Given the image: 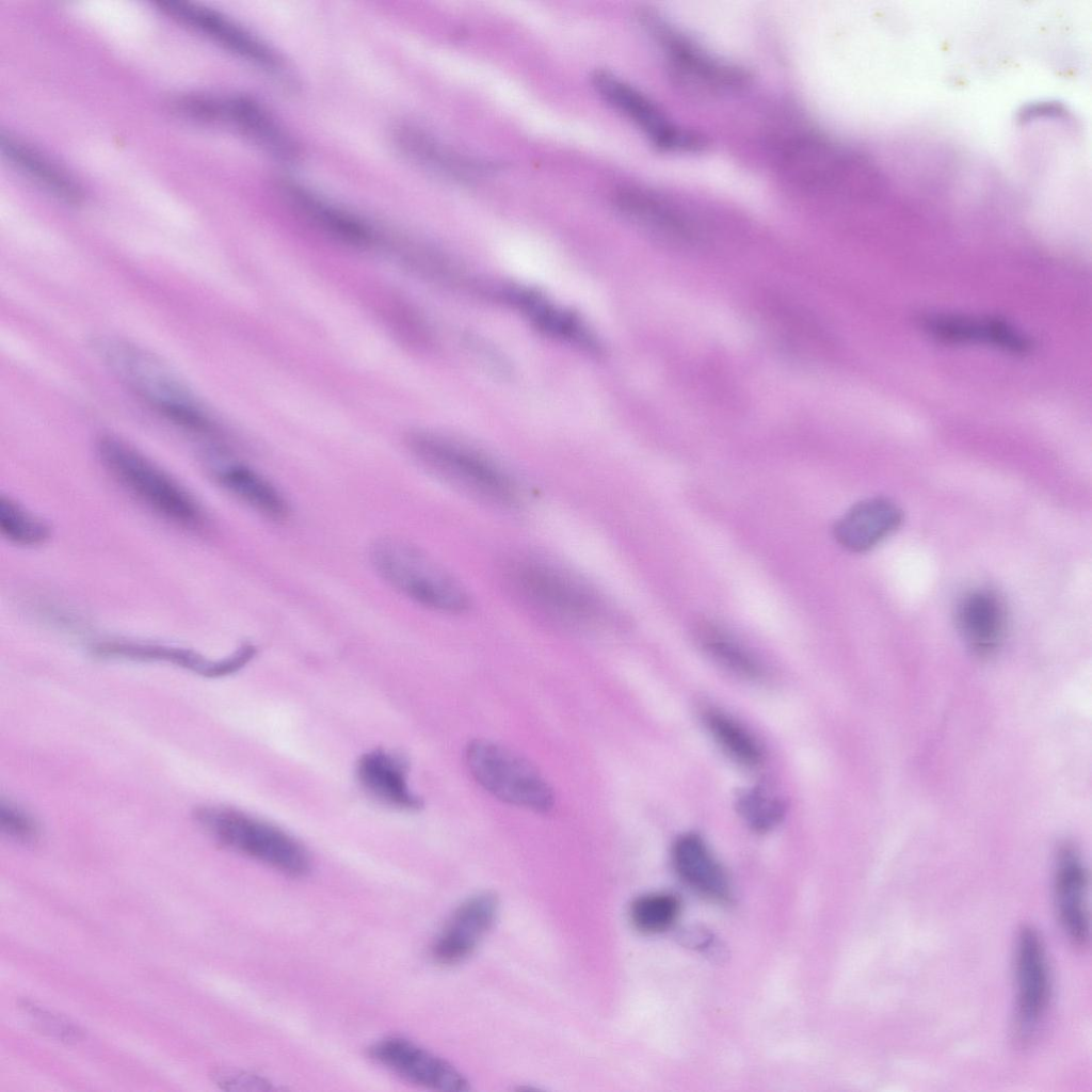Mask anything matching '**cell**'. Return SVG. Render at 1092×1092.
I'll use <instances>...</instances> for the list:
<instances>
[{
  "instance_id": "484cf974",
  "label": "cell",
  "mask_w": 1092,
  "mask_h": 1092,
  "mask_svg": "<svg viewBox=\"0 0 1092 1092\" xmlns=\"http://www.w3.org/2000/svg\"><path fill=\"white\" fill-rule=\"evenodd\" d=\"M530 321L545 334L581 347L596 350V341L587 327L573 314L547 302L529 290L511 288L504 293Z\"/></svg>"
},
{
  "instance_id": "83f0119b",
  "label": "cell",
  "mask_w": 1092,
  "mask_h": 1092,
  "mask_svg": "<svg viewBox=\"0 0 1092 1092\" xmlns=\"http://www.w3.org/2000/svg\"><path fill=\"white\" fill-rule=\"evenodd\" d=\"M695 635L704 652L724 669L743 678L761 676L760 663L753 654L719 626L703 622Z\"/></svg>"
},
{
  "instance_id": "8992f818",
  "label": "cell",
  "mask_w": 1092,
  "mask_h": 1092,
  "mask_svg": "<svg viewBox=\"0 0 1092 1092\" xmlns=\"http://www.w3.org/2000/svg\"><path fill=\"white\" fill-rule=\"evenodd\" d=\"M416 455L435 476L469 497L494 505H511L518 497L508 471L482 452L434 435L412 439Z\"/></svg>"
},
{
  "instance_id": "e575fe53",
  "label": "cell",
  "mask_w": 1092,
  "mask_h": 1092,
  "mask_svg": "<svg viewBox=\"0 0 1092 1092\" xmlns=\"http://www.w3.org/2000/svg\"><path fill=\"white\" fill-rule=\"evenodd\" d=\"M212 1080L227 1091H268L271 1083L261 1076L240 1071L220 1069L211 1073Z\"/></svg>"
},
{
  "instance_id": "ba28073f",
  "label": "cell",
  "mask_w": 1092,
  "mask_h": 1092,
  "mask_svg": "<svg viewBox=\"0 0 1092 1092\" xmlns=\"http://www.w3.org/2000/svg\"><path fill=\"white\" fill-rule=\"evenodd\" d=\"M1015 1040L1030 1045L1039 1035L1051 997V978L1046 949L1037 929L1018 930L1014 947Z\"/></svg>"
},
{
  "instance_id": "836d02e7",
  "label": "cell",
  "mask_w": 1092,
  "mask_h": 1092,
  "mask_svg": "<svg viewBox=\"0 0 1092 1092\" xmlns=\"http://www.w3.org/2000/svg\"><path fill=\"white\" fill-rule=\"evenodd\" d=\"M21 1008L32 1023L44 1033L57 1038L61 1042L71 1043L81 1038L80 1030L69 1021L33 1003L23 1002Z\"/></svg>"
},
{
  "instance_id": "603a6c76",
  "label": "cell",
  "mask_w": 1092,
  "mask_h": 1092,
  "mask_svg": "<svg viewBox=\"0 0 1092 1092\" xmlns=\"http://www.w3.org/2000/svg\"><path fill=\"white\" fill-rule=\"evenodd\" d=\"M357 777L363 788L385 805L400 809L421 806L407 786L404 761L395 754L381 749L364 754L357 764Z\"/></svg>"
},
{
  "instance_id": "9a60e30c",
  "label": "cell",
  "mask_w": 1092,
  "mask_h": 1092,
  "mask_svg": "<svg viewBox=\"0 0 1092 1092\" xmlns=\"http://www.w3.org/2000/svg\"><path fill=\"white\" fill-rule=\"evenodd\" d=\"M499 911L498 898L479 893L461 903L449 917L432 946L433 958L455 964L470 956L492 929Z\"/></svg>"
},
{
  "instance_id": "7a4b0ae2",
  "label": "cell",
  "mask_w": 1092,
  "mask_h": 1092,
  "mask_svg": "<svg viewBox=\"0 0 1092 1092\" xmlns=\"http://www.w3.org/2000/svg\"><path fill=\"white\" fill-rule=\"evenodd\" d=\"M503 583L527 611L563 627H591L608 614L603 597L593 587L543 558L510 560L503 567Z\"/></svg>"
},
{
  "instance_id": "8fae6325",
  "label": "cell",
  "mask_w": 1092,
  "mask_h": 1092,
  "mask_svg": "<svg viewBox=\"0 0 1092 1092\" xmlns=\"http://www.w3.org/2000/svg\"><path fill=\"white\" fill-rule=\"evenodd\" d=\"M369 1054L378 1064L415 1086L444 1092L469 1089L467 1079L452 1064L407 1039L384 1038L370 1047Z\"/></svg>"
},
{
  "instance_id": "4316f807",
  "label": "cell",
  "mask_w": 1092,
  "mask_h": 1092,
  "mask_svg": "<svg viewBox=\"0 0 1092 1092\" xmlns=\"http://www.w3.org/2000/svg\"><path fill=\"white\" fill-rule=\"evenodd\" d=\"M216 476L225 489L267 518L276 521L288 518L289 504L283 494L250 467L228 465L220 469Z\"/></svg>"
},
{
  "instance_id": "44dd1931",
  "label": "cell",
  "mask_w": 1092,
  "mask_h": 1092,
  "mask_svg": "<svg viewBox=\"0 0 1092 1092\" xmlns=\"http://www.w3.org/2000/svg\"><path fill=\"white\" fill-rule=\"evenodd\" d=\"M615 206L625 218L653 235L678 242L693 238L691 223L684 213L655 193L625 188L616 193Z\"/></svg>"
},
{
  "instance_id": "4dcf8cb0",
  "label": "cell",
  "mask_w": 1092,
  "mask_h": 1092,
  "mask_svg": "<svg viewBox=\"0 0 1092 1092\" xmlns=\"http://www.w3.org/2000/svg\"><path fill=\"white\" fill-rule=\"evenodd\" d=\"M679 910V900L674 895L654 893L637 898L630 905L629 915L637 930L655 934L671 928Z\"/></svg>"
},
{
  "instance_id": "5bb4252c",
  "label": "cell",
  "mask_w": 1092,
  "mask_h": 1092,
  "mask_svg": "<svg viewBox=\"0 0 1092 1092\" xmlns=\"http://www.w3.org/2000/svg\"><path fill=\"white\" fill-rule=\"evenodd\" d=\"M214 123L236 128L266 152L282 161H294L300 148L292 135L258 100L246 95L216 97Z\"/></svg>"
},
{
  "instance_id": "ac0fdd59",
  "label": "cell",
  "mask_w": 1092,
  "mask_h": 1092,
  "mask_svg": "<svg viewBox=\"0 0 1092 1092\" xmlns=\"http://www.w3.org/2000/svg\"><path fill=\"white\" fill-rule=\"evenodd\" d=\"M902 521L900 508L886 498H868L850 508L835 524L838 544L852 552L867 551L890 535Z\"/></svg>"
},
{
  "instance_id": "e0dca14e",
  "label": "cell",
  "mask_w": 1092,
  "mask_h": 1092,
  "mask_svg": "<svg viewBox=\"0 0 1092 1092\" xmlns=\"http://www.w3.org/2000/svg\"><path fill=\"white\" fill-rule=\"evenodd\" d=\"M645 26L662 44L675 70L697 85L711 89L734 87L742 82V75L734 67L711 58L702 49L678 36L656 16L646 13Z\"/></svg>"
},
{
  "instance_id": "52a82bcc",
  "label": "cell",
  "mask_w": 1092,
  "mask_h": 1092,
  "mask_svg": "<svg viewBox=\"0 0 1092 1092\" xmlns=\"http://www.w3.org/2000/svg\"><path fill=\"white\" fill-rule=\"evenodd\" d=\"M466 766L475 781L495 798L539 813L555 804L552 788L535 766L496 742L476 739L465 750Z\"/></svg>"
},
{
  "instance_id": "d6a6232c",
  "label": "cell",
  "mask_w": 1092,
  "mask_h": 1092,
  "mask_svg": "<svg viewBox=\"0 0 1092 1092\" xmlns=\"http://www.w3.org/2000/svg\"><path fill=\"white\" fill-rule=\"evenodd\" d=\"M0 830L11 840L23 846L37 844L42 836L38 821L17 804L1 800Z\"/></svg>"
},
{
  "instance_id": "f546056e",
  "label": "cell",
  "mask_w": 1092,
  "mask_h": 1092,
  "mask_svg": "<svg viewBox=\"0 0 1092 1092\" xmlns=\"http://www.w3.org/2000/svg\"><path fill=\"white\" fill-rule=\"evenodd\" d=\"M0 531L4 539L18 546H38L50 536L49 525L16 500L1 496Z\"/></svg>"
},
{
  "instance_id": "2e32d148",
  "label": "cell",
  "mask_w": 1092,
  "mask_h": 1092,
  "mask_svg": "<svg viewBox=\"0 0 1092 1092\" xmlns=\"http://www.w3.org/2000/svg\"><path fill=\"white\" fill-rule=\"evenodd\" d=\"M954 622L967 647L979 657H989L999 648L1006 635L1005 603L994 590H969L957 601Z\"/></svg>"
},
{
  "instance_id": "9c48e42d",
  "label": "cell",
  "mask_w": 1092,
  "mask_h": 1092,
  "mask_svg": "<svg viewBox=\"0 0 1092 1092\" xmlns=\"http://www.w3.org/2000/svg\"><path fill=\"white\" fill-rule=\"evenodd\" d=\"M156 5L163 14L204 34L274 78L286 81L290 78L284 59L270 45L224 14L184 1L160 0Z\"/></svg>"
},
{
  "instance_id": "d4e9b609",
  "label": "cell",
  "mask_w": 1092,
  "mask_h": 1092,
  "mask_svg": "<svg viewBox=\"0 0 1092 1092\" xmlns=\"http://www.w3.org/2000/svg\"><path fill=\"white\" fill-rule=\"evenodd\" d=\"M925 327L946 342H982L1012 352H1026L1029 348L1025 337L997 319L937 316L926 319Z\"/></svg>"
},
{
  "instance_id": "30bf717a",
  "label": "cell",
  "mask_w": 1092,
  "mask_h": 1092,
  "mask_svg": "<svg viewBox=\"0 0 1092 1092\" xmlns=\"http://www.w3.org/2000/svg\"><path fill=\"white\" fill-rule=\"evenodd\" d=\"M592 82L599 95L623 113L659 148L691 150L703 145L695 133L673 124L643 93L608 70H596Z\"/></svg>"
},
{
  "instance_id": "3957f363",
  "label": "cell",
  "mask_w": 1092,
  "mask_h": 1092,
  "mask_svg": "<svg viewBox=\"0 0 1092 1092\" xmlns=\"http://www.w3.org/2000/svg\"><path fill=\"white\" fill-rule=\"evenodd\" d=\"M370 557L378 574L398 592L425 608L462 613L470 605L462 585L421 549L397 536L381 537Z\"/></svg>"
},
{
  "instance_id": "5b68a950",
  "label": "cell",
  "mask_w": 1092,
  "mask_h": 1092,
  "mask_svg": "<svg viewBox=\"0 0 1092 1092\" xmlns=\"http://www.w3.org/2000/svg\"><path fill=\"white\" fill-rule=\"evenodd\" d=\"M195 821L214 839L289 877L306 876L311 860L306 849L283 830L240 810L200 806Z\"/></svg>"
},
{
  "instance_id": "4fadbf2b",
  "label": "cell",
  "mask_w": 1092,
  "mask_h": 1092,
  "mask_svg": "<svg viewBox=\"0 0 1092 1092\" xmlns=\"http://www.w3.org/2000/svg\"><path fill=\"white\" fill-rule=\"evenodd\" d=\"M100 658L156 661L170 663L197 675L216 678L230 675L242 669L256 654L252 644H243L231 655L221 659H209L199 653L172 645L133 641H107L93 647Z\"/></svg>"
},
{
  "instance_id": "f1b7e54d",
  "label": "cell",
  "mask_w": 1092,
  "mask_h": 1092,
  "mask_svg": "<svg viewBox=\"0 0 1092 1092\" xmlns=\"http://www.w3.org/2000/svg\"><path fill=\"white\" fill-rule=\"evenodd\" d=\"M703 720L713 740L735 761L745 767L760 765V744L737 720L716 709L706 710Z\"/></svg>"
},
{
  "instance_id": "ffe728a7",
  "label": "cell",
  "mask_w": 1092,
  "mask_h": 1092,
  "mask_svg": "<svg viewBox=\"0 0 1092 1092\" xmlns=\"http://www.w3.org/2000/svg\"><path fill=\"white\" fill-rule=\"evenodd\" d=\"M280 188L290 205L327 234L352 244L372 242V229L352 212L295 181L286 180Z\"/></svg>"
},
{
  "instance_id": "1f68e13d",
  "label": "cell",
  "mask_w": 1092,
  "mask_h": 1092,
  "mask_svg": "<svg viewBox=\"0 0 1092 1092\" xmlns=\"http://www.w3.org/2000/svg\"><path fill=\"white\" fill-rule=\"evenodd\" d=\"M737 807L745 823L757 832L773 829L785 814L784 803L762 787H753L741 792L737 799Z\"/></svg>"
},
{
  "instance_id": "7402d4cb",
  "label": "cell",
  "mask_w": 1092,
  "mask_h": 1092,
  "mask_svg": "<svg viewBox=\"0 0 1092 1092\" xmlns=\"http://www.w3.org/2000/svg\"><path fill=\"white\" fill-rule=\"evenodd\" d=\"M0 148L11 164L58 199L69 205L83 203L81 184L41 150L3 131Z\"/></svg>"
},
{
  "instance_id": "6da1fadb",
  "label": "cell",
  "mask_w": 1092,
  "mask_h": 1092,
  "mask_svg": "<svg viewBox=\"0 0 1092 1092\" xmlns=\"http://www.w3.org/2000/svg\"><path fill=\"white\" fill-rule=\"evenodd\" d=\"M92 346L109 370L152 411L190 432L208 434L213 431L200 400L158 356L113 337L95 338Z\"/></svg>"
},
{
  "instance_id": "7c38bea8",
  "label": "cell",
  "mask_w": 1092,
  "mask_h": 1092,
  "mask_svg": "<svg viewBox=\"0 0 1092 1092\" xmlns=\"http://www.w3.org/2000/svg\"><path fill=\"white\" fill-rule=\"evenodd\" d=\"M1088 887V871L1079 851L1072 844L1060 845L1055 854L1054 904L1064 935L1076 948L1087 947L1090 941Z\"/></svg>"
},
{
  "instance_id": "277c9868",
  "label": "cell",
  "mask_w": 1092,
  "mask_h": 1092,
  "mask_svg": "<svg viewBox=\"0 0 1092 1092\" xmlns=\"http://www.w3.org/2000/svg\"><path fill=\"white\" fill-rule=\"evenodd\" d=\"M97 451L110 475L151 511L183 527L202 525V510L186 488L133 447L102 436Z\"/></svg>"
},
{
  "instance_id": "d6986e66",
  "label": "cell",
  "mask_w": 1092,
  "mask_h": 1092,
  "mask_svg": "<svg viewBox=\"0 0 1092 1092\" xmlns=\"http://www.w3.org/2000/svg\"><path fill=\"white\" fill-rule=\"evenodd\" d=\"M672 861L678 877L701 895L719 902L730 899L728 877L700 835L679 836L672 848Z\"/></svg>"
},
{
  "instance_id": "cb8c5ba5",
  "label": "cell",
  "mask_w": 1092,
  "mask_h": 1092,
  "mask_svg": "<svg viewBox=\"0 0 1092 1092\" xmlns=\"http://www.w3.org/2000/svg\"><path fill=\"white\" fill-rule=\"evenodd\" d=\"M397 149L420 167L453 179L473 173V162L449 149L424 130L403 124L392 133Z\"/></svg>"
}]
</instances>
